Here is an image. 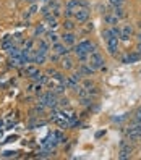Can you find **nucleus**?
<instances>
[{"label":"nucleus","mask_w":141,"mask_h":160,"mask_svg":"<svg viewBox=\"0 0 141 160\" xmlns=\"http://www.w3.org/2000/svg\"><path fill=\"white\" fill-rule=\"evenodd\" d=\"M39 104H42L44 107H49V108H57L59 105V100H57V96L55 92H46V94H39Z\"/></svg>","instance_id":"obj_1"},{"label":"nucleus","mask_w":141,"mask_h":160,"mask_svg":"<svg viewBox=\"0 0 141 160\" xmlns=\"http://www.w3.org/2000/svg\"><path fill=\"white\" fill-rule=\"evenodd\" d=\"M88 65H89V67L93 68L94 71H96V70H101V68H104V57H102L101 54H97V52L89 54Z\"/></svg>","instance_id":"obj_2"},{"label":"nucleus","mask_w":141,"mask_h":160,"mask_svg":"<svg viewBox=\"0 0 141 160\" xmlns=\"http://www.w3.org/2000/svg\"><path fill=\"white\" fill-rule=\"evenodd\" d=\"M75 52L76 54H93V52H96V45L91 41H81L75 47Z\"/></svg>","instance_id":"obj_3"},{"label":"nucleus","mask_w":141,"mask_h":160,"mask_svg":"<svg viewBox=\"0 0 141 160\" xmlns=\"http://www.w3.org/2000/svg\"><path fill=\"white\" fill-rule=\"evenodd\" d=\"M75 19L78 21V23H86V21L89 19V10L88 8H78L75 11Z\"/></svg>","instance_id":"obj_4"},{"label":"nucleus","mask_w":141,"mask_h":160,"mask_svg":"<svg viewBox=\"0 0 141 160\" xmlns=\"http://www.w3.org/2000/svg\"><path fill=\"white\" fill-rule=\"evenodd\" d=\"M52 52L54 54H57V55H68V49H67V45H65V44H63V42H54L52 44Z\"/></svg>","instance_id":"obj_5"},{"label":"nucleus","mask_w":141,"mask_h":160,"mask_svg":"<svg viewBox=\"0 0 141 160\" xmlns=\"http://www.w3.org/2000/svg\"><path fill=\"white\" fill-rule=\"evenodd\" d=\"M107 50L110 55H115L118 50V37H110L107 39Z\"/></svg>","instance_id":"obj_6"},{"label":"nucleus","mask_w":141,"mask_h":160,"mask_svg":"<svg viewBox=\"0 0 141 160\" xmlns=\"http://www.w3.org/2000/svg\"><path fill=\"white\" fill-rule=\"evenodd\" d=\"M62 41H63L65 45H73V44L76 42V36L72 31H68V32H65V34L62 36Z\"/></svg>","instance_id":"obj_7"},{"label":"nucleus","mask_w":141,"mask_h":160,"mask_svg":"<svg viewBox=\"0 0 141 160\" xmlns=\"http://www.w3.org/2000/svg\"><path fill=\"white\" fill-rule=\"evenodd\" d=\"M131 147L130 145H126L125 142H122V149H120V154H118V158H130L131 155Z\"/></svg>","instance_id":"obj_8"},{"label":"nucleus","mask_w":141,"mask_h":160,"mask_svg":"<svg viewBox=\"0 0 141 160\" xmlns=\"http://www.w3.org/2000/svg\"><path fill=\"white\" fill-rule=\"evenodd\" d=\"M60 65H62V68H65V70H72L73 68V60L68 55H63V58L60 60Z\"/></svg>","instance_id":"obj_9"},{"label":"nucleus","mask_w":141,"mask_h":160,"mask_svg":"<svg viewBox=\"0 0 141 160\" xmlns=\"http://www.w3.org/2000/svg\"><path fill=\"white\" fill-rule=\"evenodd\" d=\"M78 71L81 73L83 76H91V75H93V73H94V70L91 68V67H89L88 63H83L81 67H80V70H78Z\"/></svg>","instance_id":"obj_10"},{"label":"nucleus","mask_w":141,"mask_h":160,"mask_svg":"<svg viewBox=\"0 0 141 160\" xmlns=\"http://www.w3.org/2000/svg\"><path fill=\"white\" fill-rule=\"evenodd\" d=\"M131 34H133V28H131L130 24H126V26L123 28V31H122V36H120V39H123V41H128Z\"/></svg>","instance_id":"obj_11"},{"label":"nucleus","mask_w":141,"mask_h":160,"mask_svg":"<svg viewBox=\"0 0 141 160\" xmlns=\"http://www.w3.org/2000/svg\"><path fill=\"white\" fill-rule=\"evenodd\" d=\"M37 52H39V54H44V55H47V52H49V44H47L46 41H39Z\"/></svg>","instance_id":"obj_12"},{"label":"nucleus","mask_w":141,"mask_h":160,"mask_svg":"<svg viewBox=\"0 0 141 160\" xmlns=\"http://www.w3.org/2000/svg\"><path fill=\"white\" fill-rule=\"evenodd\" d=\"M46 19H47V24H49V28L51 29H55L59 26V23H57V18L55 16H52V15H47L46 16Z\"/></svg>","instance_id":"obj_13"},{"label":"nucleus","mask_w":141,"mask_h":160,"mask_svg":"<svg viewBox=\"0 0 141 160\" xmlns=\"http://www.w3.org/2000/svg\"><path fill=\"white\" fill-rule=\"evenodd\" d=\"M46 60H47V57L44 54H39L37 50H36V58H34V63H36V65H44Z\"/></svg>","instance_id":"obj_14"},{"label":"nucleus","mask_w":141,"mask_h":160,"mask_svg":"<svg viewBox=\"0 0 141 160\" xmlns=\"http://www.w3.org/2000/svg\"><path fill=\"white\" fill-rule=\"evenodd\" d=\"M13 45H15V42H13V39H10V37H5V41H3V44H2V49L8 52V50H10Z\"/></svg>","instance_id":"obj_15"},{"label":"nucleus","mask_w":141,"mask_h":160,"mask_svg":"<svg viewBox=\"0 0 141 160\" xmlns=\"http://www.w3.org/2000/svg\"><path fill=\"white\" fill-rule=\"evenodd\" d=\"M141 58V55L139 54H130L128 57L125 58V63H135V62H138Z\"/></svg>","instance_id":"obj_16"},{"label":"nucleus","mask_w":141,"mask_h":160,"mask_svg":"<svg viewBox=\"0 0 141 160\" xmlns=\"http://www.w3.org/2000/svg\"><path fill=\"white\" fill-rule=\"evenodd\" d=\"M67 6L68 8H72V10H78L80 6H81V3H80V0H68V3H67Z\"/></svg>","instance_id":"obj_17"},{"label":"nucleus","mask_w":141,"mask_h":160,"mask_svg":"<svg viewBox=\"0 0 141 160\" xmlns=\"http://www.w3.org/2000/svg\"><path fill=\"white\" fill-rule=\"evenodd\" d=\"M46 37H47V41H49V42H52V44L59 41V36L55 34V32H52V31H49V32H46Z\"/></svg>","instance_id":"obj_18"},{"label":"nucleus","mask_w":141,"mask_h":160,"mask_svg":"<svg viewBox=\"0 0 141 160\" xmlns=\"http://www.w3.org/2000/svg\"><path fill=\"white\" fill-rule=\"evenodd\" d=\"M104 21H105V23H107V24H117L118 18L112 16V15H105V16H104Z\"/></svg>","instance_id":"obj_19"},{"label":"nucleus","mask_w":141,"mask_h":160,"mask_svg":"<svg viewBox=\"0 0 141 160\" xmlns=\"http://www.w3.org/2000/svg\"><path fill=\"white\" fill-rule=\"evenodd\" d=\"M24 71H26V75H28V76H31V78H33L39 70H37L36 67H26V70H24Z\"/></svg>","instance_id":"obj_20"},{"label":"nucleus","mask_w":141,"mask_h":160,"mask_svg":"<svg viewBox=\"0 0 141 160\" xmlns=\"http://www.w3.org/2000/svg\"><path fill=\"white\" fill-rule=\"evenodd\" d=\"M63 28H65L67 31H73V29H75V24H73L72 19H65V23H63Z\"/></svg>","instance_id":"obj_21"},{"label":"nucleus","mask_w":141,"mask_h":160,"mask_svg":"<svg viewBox=\"0 0 141 160\" xmlns=\"http://www.w3.org/2000/svg\"><path fill=\"white\" fill-rule=\"evenodd\" d=\"M114 16H115V18H123V16H125V13H123V10L120 8V6H115V10H114Z\"/></svg>","instance_id":"obj_22"},{"label":"nucleus","mask_w":141,"mask_h":160,"mask_svg":"<svg viewBox=\"0 0 141 160\" xmlns=\"http://www.w3.org/2000/svg\"><path fill=\"white\" fill-rule=\"evenodd\" d=\"M110 32H112V36H114V37H120V36H122V31H120L118 28H112Z\"/></svg>","instance_id":"obj_23"},{"label":"nucleus","mask_w":141,"mask_h":160,"mask_svg":"<svg viewBox=\"0 0 141 160\" xmlns=\"http://www.w3.org/2000/svg\"><path fill=\"white\" fill-rule=\"evenodd\" d=\"M65 16H67V18L75 16V10H72V8H68V6H67V8H65Z\"/></svg>","instance_id":"obj_24"},{"label":"nucleus","mask_w":141,"mask_h":160,"mask_svg":"<svg viewBox=\"0 0 141 160\" xmlns=\"http://www.w3.org/2000/svg\"><path fill=\"white\" fill-rule=\"evenodd\" d=\"M33 44H34V41L29 39L28 42H24V49H26V50H31V49H33Z\"/></svg>","instance_id":"obj_25"},{"label":"nucleus","mask_w":141,"mask_h":160,"mask_svg":"<svg viewBox=\"0 0 141 160\" xmlns=\"http://www.w3.org/2000/svg\"><path fill=\"white\" fill-rule=\"evenodd\" d=\"M102 36H104V39L107 41V39H110V37H114V36H112V32H110V29H107V31H104L102 32Z\"/></svg>","instance_id":"obj_26"},{"label":"nucleus","mask_w":141,"mask_h":160,"mask_svg":"<svg viewBox=\"0 0 141 160\" xmlns=\"http://www.w3.org/2000/svg\"><path fill=\"white\" fill-rule=\"evenodd\" d=\"M83 87H84V89H91V87H93V81H89V79H88V81H84L83 83Z\"/></svg>","instance_id":"obj_27"},{"label":"nucleus","mask_w":141,"mask_h":160,"mask_svg":"<svg viewBox=\"0 0 141 160\" xmlns=\"http://www.w3.org/2000/svg\"><path fill=\"white\" fill-rule=\"evenodd\" d=\"M109 2L114 5V6H122V3H123V0H109Z\"/></svg>","instance_id":"obj_28"},{"label":"nucleus","mask_w":141,"mask_h":160,"mask_svg":"<svg viewBox=\"0 0 141 160\" xmlns=\"http://www.w3.org/2000/svg\"><path fill=\"white\" fill-rule=\"evenodd\" d=\"M76 55H78V58H80V60H88V58H89V54H76Z\"/></svg>","instance_id":"obj_29"},{"label":"nucleus","mask_w":141,"mask_h":160,"mask_svg":"<svg viewBox=\"0 0 141 160\" xmlns=\"http://www.w3.org/2000/svg\"><path fill=\"white\" fill-rule=\"evenodd\" d=\"M81 104H83V105H91V104H93V100H91V99H86V97H83Z\"/></svg>","instance_id":"obj_30"},{"label":"nucleus","mask_w":141,"mask_h":160,"mask_svg":"<svg viewBox=\"0 0 141 160\" xmlns=\"http://www.w3.org/2000/svg\"><path fill=\"white\" fill-rule=\"evenodd\" d=\"M135 120H136V123H141V108L136 112V115H135Z\"/></svg>","instance_id":"obj_31"},{"label":"nucleus","mask_w":141,"mask_h":160,"mask_svg":"<svg viewBox=\"0 0 141 160\" xmlns=\"http://www.w3.org/2000/svg\"><path fill=\"white\" fill-rule=\"evenodd\" d=\"M59 105H68V99H67V97L60 99V100H59Z\"/></svg>","instance_id":"obj_32"},{"label":"nucleus","mask_w":141,"mask_h":160,"mask_svg":"<svg viewBox=\"0 0 141 160\" xmlns=\"http://www.w3.org/2000/svg\"><path fill=\"white\" fill-rule=\"evenodd\" d=\"M36 11H37V5H36V3H33V6H31L29 13H36Z\"/></svg>","instance_id":"obj_33"},{"label":"nucleus","mask_w":141,"mask_h":160,"mask_svg":"<svg viewBox=\"0 0 141 160\" xmlns=\"http://www.w3.org/2000/svg\"><path fill=\"white\" fill-rule=\"evenodd\" d=\"M136 54H139V55H141V42L138 44V47H136Z\"/></svg>","instance_id":"obj_34"},{"label":"nucleus","mask_w":141,"mask_h":160,"mask_svg":"<svg viewBox=\"0 0 141 160\" xmlns=\"http://www.w3.org/2000/svg\"><path fill=\"white\" fill-rule=\"evenodd\" d=\"M101 136H104V131H97V133H96V137H101Z\"/></svg>","instance_id":"obj_35"},{"label":"nucleus","mask_w":141,"mask_h":160,"mask_svg":"<svg viewBox=\"0 0 141 160\" xmlns=\"http://www.w3.org/2000/svg\"><path fill=\"white\" fill-rule=\"evenodd\" d=\"M28 2H29V3H34V2H36V0H28Z\"/></svg>","instance_id":"obj_36"},{"label":"nucleus","mask_w":141,"mask_h":160,"mask_svg":"<svg viewBox=\"0 0 141 160\" xmlns=\"http://www.w3.org/2000/svg\"><path fill=\"white\" fill-rule=\"evenodd\" d=\"M138 37H139V42H141V34H139V36H138Z\"/></svg>","instance_id":"obj_37"}]
</instances>
